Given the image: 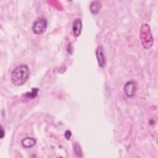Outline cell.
<instances>
[{"instance_id":"5","label":"cell","mask_w":158,"mask_h":158,"mask_svg":"<svg viewBox=\"0 0 158 158\" xmlns=\"http://www.w3.org/2000/svg\"><path fill=\"white\" fill-rule=\"evenodd\" d=\"M96 57L98 62V65L100 67H104L106 64V59L103 49L101 46H99L97 48L96 51Z\"/></svg>"},{"instance_id":"3","label":"cell","mask_w":158,"mask_h":158,"mask_svg":"<svg viewBox=\"0 0 158 158\" xmlns=\"http://www.w3.org/2000/svg\"><path fill=\"white\" fill-rule=\"evenodd\" d=\"M47 20L44 18H38L33 23L32 30L36 35L43 33L47 28Z\"/></svg>"},{"instance_id":"12","label":"cell","mask_w":158,"mask_h":158,"mask_svg":"<svg viewBox=\"0 0 158 158\" xmlns=\"http://www.w3.org/2000/svg\"><path fill=\"white\" fill-rule=\"evenodd\" d=\"M4 136V132L3 131V129L2 128V127H1V138H2Z\"/></svg>"},{"instance_id":"10","label":"cell","mask_w":158,"mask_h":158,"mask_svg":"<svg viewBox=\"0 0 158 158\" xmlns=\"http://www.w3.org/2000/svg\"><path fill=\"white\" fill-rule=\"evenodd\" d=\"M74 151H75L76 155H77L78 156L80 157L79 154H81V149H80V147L78 144H75L74 146Z\"/></svg>"},{"instance_id":"7","label":"cell","mask_w":158,"mask_h":158,"mask_svg":"<svg viewBox=\"0 0 158 158\" xmlns=\"http://www.w3.org/2000/svg\"><path fill=\"white\" fill-rule=\"evenodd\" d=\"M102 6V4L101 2L99 1H93L89 6V9L91 12L94 14V15H96L99 13V12L100 11V9L101 8Z\"/></svg>"},{"instance_id":"1","label":"cell","mask_w":158,"mask_h":158,"mask_svg":"<svg viewBox=\"0 0 158 158\" xmlns=\"http://www.w3.org/2000/svg\"><path fill=\"white\" fill-rule=\"evenodd\" d=\"M30 76V69L27 65L23 64L16 67L12 72L10 80L12 83L16 86L24 84Z\"/></svg>"},{"instance_id":"4","label":"cell","mask_w":158,"mask_h":158,"mask_svg":"<svg viewBox=\"0 0 158 158\" xmlns=\"http://www.w3.org/2000/svg\"><path fill=\"white\" fill-rule=\"evenodd\" d=\"M137 85L136 81L130 80L127 82L123 87V91L125 94L129 98L133 97L136 91Z\"/></svg>"},{"instance_id":"8","label":"cell","mask_w":158,"mask_h":158,"mask_svg":"<svg viewBox=\"0 0 158 158\" xmlns=\"http://www.w3.org/2000/svg\"><path fill=\"white\" fill-rule=\"evenodd\" d=\"M22 144L26 148H30L36 144V141L35 139L30 137H27L22 140Z\"/></svg>"},{"instance_id":"11","label":"cell","mask_w":158,"mask_h":158,"mask_svg":"<svg viewBox=\"0 0 158 158\" xmlns=\"http://www.w3.org/2000/svg\"><path fill=\"white\" fill-rule=\"evenodd\" d=\"M71 135H72V133H71V131H69V130H67L65 133V138L67 139V140H69L70 137H71Z\"/></svg>"},{"instance_id":"2","label":"cell","mask_w":158,"mask_h":158,"mask_svg":"<svg viewBox=\"0 0 158 158\" xmlns=\"http://www.w3.org/2000/svg\"><path fill=\"white\" fill-rule=\"evenodd\" d=\"M139 38L144 48L149 49L152 46L154 39L148 24L144 23L141 25L139 30Z\"/></svg>"},{"instance_id":"9","label":"cell","mask_w":158,"mask_h":158,"mask_svg":"<svg viewBox=\"0 0 158 158\" xmlns=\"http://www.w3.org/2000/svg\"><path fill=\"white\" fill-rule=\"evenodd\" d=\"M38 91V88H32L31 91L30 92V93H25V96L26 97H27L28 98L33 99L34 98H35V97L37 96Z\"/></svg>"},{"instance_id":"6","label":"cell","mask_w":158,"mask_h":158,"mask_svg":"<svg viewBox=\"0 0 158 158\" xmlns=\"http://www.w3.org/2000/svg\"><path fill=\"white\" fill-rule=\"evenodd\" d=\"M82 29V22L80 19L76 18L73 22V33L75 36L78 37L80 35Z\"/></svg>"}]
</instances>
